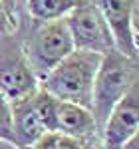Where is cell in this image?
<instances>
[{
    "instance_id": "cell-6",
    "label": "cell",
    "mask_w": 139,
    "mask_h": 149,
    "mask_svg": "<svg viewBox=\"0 0 139 149\" xmlns=\"http://www.w3.org/2000/svg\"><path fill=\"white\" fill-rule=\"evenodd\" d=\"M97 4L111 30L115 50L139 62V40L135 26L137 0H97Z\"/></svg>"
},
{
    "instance_id": "cell-7",
    "label": "cell",
    "mask_w": 139,
    "mask_h": 149,
    "mask_svg": "<svg viewBox=\"0 0 139 149\" xmlns=\"http://www.w3.org/2000/svg\"><path fill=\"white\" fill-rule=\"evenodd\" d=\"M139 127V68L125 95L115 103L101 129V149H121L125 139Z\"/></svg>"
},
{
    "instance_id": "cell-13",
    "label": "cell",
    "mask_w": 139,
    "mask_h": 149,
    "mask_svg": "<svg viewBox=\"0 0 139 149\" xmlns=\"http://www.w3.org/2000/svg\"><path fill=\"white\" fill-rule=\"evenodd\" d=\"M121 149H139V127L125 139V143L121 145Z\"/></svg>"
},
{
    "instance_id": "cell-12",
    "label": "cell",
    "mask_w": 139,
    "mask_h": 149,
    "mask_svg": "<svg viewBox=\"0 0 139 149\" xmlns=\"http://www.w3.org/2000/svg\"><path fill=\"white\" fill-rule=\"evenodd\" d=\"M0 141H6L16 147L14 131H12V109L10 102L0 93Z\"/></svg>"
},
{
    "instance_id": "cell-4",
    "label": "cell",
    "mask_w": 139,
    "mask_h": 149,
    "mask_svg": "<svg viewBox=\"0 0 139 149\" xmlns=\"http://www.w3.org/2000/svg\"><path fill=\"white\" fill-rule=\"evenodd\" d=\"M66 24L76 50H88L101 56L115 50L111 30L97 0H78L76 6L68 12Z\"/></svg>"
},
{
    "instance_id": "cell-2",
    "label": "cell",
    "mask_w": 139,
    "mask_h": 149,
    "mask_svg": "<svg viewBox=\"0 0 139 149\" xmlns=\"http://www.w3.org/2000/svg\"><path fill=\"white\" fill-rule=\"evenodd\" d=\"M137 68L139 62L119 54L117 50H111L101 56L99 68H97L95 80H93L92 105H90V111L95 119L99 133H101L111 109L115 107V103L129 90Z\"/></svg>"
},
{
    "instance_id": "cell-10",
    "label": "cell",
    "mask_w": 139,
    "mask_h": 149,
    "mask_svg": "<svg viewBox=\"0 0 139 149\" xmlns=\"http://www.w3.org/2000/svg\"><path fill=\"white\" fill-rule=\"evenodd\" d=\"M78 0H28L26 8L34 22H48L66 18Z\"/></svg>"
},
{
    "instance_id": "cell-11",
    "label": "cell",
    "mask_w": 139,
    "mask_h": 149,
    "mask_svg": "<svg viewBox=\"0 0 139 149\" xmlns=\"http://www.w3.org/2000/svg\"><path fill=\"white\" fill-rule=\"evenodd\" d=\"M32 103H34L36 113L40 115L44 127L48 129V133H56V107H58V100L54 95H50L42 86H38L36 92L32 93Z\"/></svg>"
},
{
    "instance_id": "cell-9",
    "label": "cell",
    "mask_w": 139,
    "mask_h": 149,
    "mask_svg": "<svg viewBox=\"0 0 139 149\" xmlns=\"http://www.w3.org/2000/svg\"><path fill=\"white\" fill-rule=\"evenodd\" d=\"M56 133L80 139V141H93L99 135L90 107L60 102V100L56 107Z\"/></svg>"
},
{
    "instance_id": "cell-1",
    "label": "cell",
    "mask_w": 139,
    "mask_h": 149,
    "mask_svg": "<svg viewBox=\"0 0 139 149\" xmlns=\"http://www.w3.org/2000/svg\"><path fill=\"white\" fill-rule=\"evenodd\" d=\"M99 62H101V54L88 50H74L54 70H50V74L40 81V86L60 102L90 107L93 80Z\"/></svg>"
},
{
    "instance_id": "cell-3",
    "label": "cell",
    "mask_w": 139,
    "mask_h": 149,
    "mask_svg": "<svg viewBox=\"0 0 139 149\" xmlns=\"http://www.w3.org/2000/svg\"><path fill=\"white\" fill-rule=\"evenodd\" d=\"M24 54L38 81H42L70 52H74V42L70 36L66 18L34 22L24 38Z\"/></svg>"
},
{
    "instance_id": "cell-8",
    "label": "cell",
    "mask_w": 139,
    "mask_h": 149,
    "mask_svg": "<svg viewBox=\"0 0 139 149\" xmlns=\"http://www.w3.org/2000/svg\"><path fill=\"white\" fill-rule=\"evenodd\" d=\"M10 109H12V131H14L16 149L32 147L36 141H40L48 133L40 115L36 113V107L32 103V93L10 102Z\"/></svg>"
},
{
    "instance_id": "cell-5",
    "label": "cell",
    "mask_w": 139,
    "mask_h": 149,
    "mask_svg": "<svg viewBox=\"0 0 139 149\" xmlns=\"http://www.w3.org/2000/svg\"><path fill=\"white\" fill-rule=\"evenodd\" d=\"M38 78L28 64L24 44L16 36H0V93L8 100H20L36 92Z\"/></svg>"
}]
</instances>
